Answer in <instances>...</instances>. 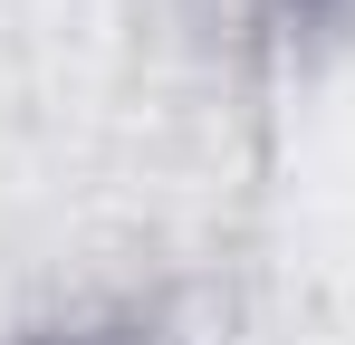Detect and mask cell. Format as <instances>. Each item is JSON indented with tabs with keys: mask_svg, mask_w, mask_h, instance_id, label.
Listing matches in <instances>:
<instances>
[{
	"mask_svg": "<svg viewBox=\"0 0 355 345\" xmlns=\"http://www.w3.org/2000/svg\"><path fill=\"white\" fill-rule=\"evenodd\" d=\"M297 19H336V10H346V0H288Z\"/></svg>",
	"mask_w": 355,
	"mask_h": 345,
	"instance_id": "6da1fadb",
	"label": "cell"
},
{
	"mask_svg": "<svg viewBox=\"0 0 355 345\" xmlns=\"http://www.w3.org/2000/svg\"><path fill=\"white\" fill-rule=\"evenodd\" d=\"M49 345H116V336H49Z\"/></svg>",
	"mask_w": 355,
	"mask_h": 345,
	"instance_id": "7a4b0ae2",
	"label": "cell"
}]
</instances>
